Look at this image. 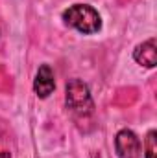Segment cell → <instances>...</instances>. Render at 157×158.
Segmentation results:
<instances>
[{"label":"cell","mask_w":157,"mask_h":158,"mask_svg":"<svg viewBox=\"0 0 157 158\" xmlns=\"http://www.w3.org/2000/svg\"><path fill=\"white\" fill-rule=\"evenodd\" d=\"M115 149L118 158H141V140L133 131L122 129L115 138Z\"/></svg>","instance_id":"obj_3"},{"label":"cell","mask_w":157,"mask_h":158,"mask_svg":"<svg viewBox=\"0 0 157 158\" xmlns=\"http://www.w3.org/2000/svg\"><path fill=\"white\" fill-rule=\"evenodd\" d=\"M0 158H11V155L6 153V151H0Z\"/></svg>","instance_id":"obj_7"},{"label":"cell","mask_w":157,"mask_h":158,"mask_svg":"<svg viewBox=\"0 0 157 158\" xmlns=\"http://www.w3.org/2000/svg\"><path fill=\"white\" fill-rule=\"evenodd\" d=\"M56 88V79H54V72L48 64H41L39 70H37V76L34 81V90L35 94L39 96L41 99L48 98Z\"/></svg>","instance_id":"obj_4"},{"label":"cell","mask_w":157,"mask_h":158,"mask_svg":"<svg viewBox=\"0 0 157 158\" xmlns=\"http://www.w3.org/2000/svg\"><path fill=\"white\" fill-rule=\"evenodd\" d=\"M63 20L67 26L78 30L83 35H92V33L100 31V28H102V19H100L98 11L89 4L70 6L69 9L63 11Z\"/></svg>","instance_id":"obj_1"},{"label":"cell","mask_w":157,"mask_h":158,"mask_svg":"<svg viewBox=\"0 0 157 158\" xmlns=\"http://www.w3.org/2000/svg\"><path fill=\"white\" fill-rule=\"evenodd\" d=\"M65 103H67V109L76 118H87L94 112V103H92L89 86L81 79H70L67 83Z\"/></svg>","instance_id":"obj_2"},{"label":"cell","mask_w":157,"mask_h":158,"mask_svg":"<svg viewBox=\"0 0 157 158\" xmlns=\"http://www.w3.org/2000/svg\"><path fill=\"white\" fill-rule=\"evenodd\" d=\"M144 158H157V132L150 131L144 140Z\"/></svg>","instance_id":"obj_6"},{"label":"cell","mask_w":157,"mask_h":158,"mask_svg":"<svg viewBox=\"0 0 157 158\" xmlns=\"http://www.w3.org/2000/svg\"><path fill=\"white\" fill-rule=\"evenodd\" d=\"M133 59L146 68H154L157 64V42L155 39H148L146 42L139 44L133 52Z\"/></svg>","instance_id":"obj_5"}]
</instances>
